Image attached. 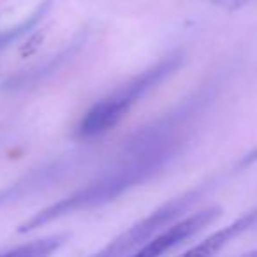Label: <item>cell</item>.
<instances>
[{"instance_id": "1", "label": "cell", "mask_w": 257, "mask_h": 257, "mask_svg": "<svg viewBox=\"0 0 257 257\" xmlns=\"http://www.w3.org/2000/svg\"><path fill=\"white\" fill-rule=\"evenodd\" d=\"M175 150L176 143L173 140H161L155 141V145H143L141 148L134 147V155L125 164L113 169V173H107L83 189L72 192L71 196L64 197L58 203L37 211L34 217H30L20 225L18 232L34 231L65 215L92 210V208L114 201L128 189L140 185L157 171H161L168 164L169 159L175 155Z\"/></svg>"}, {"instance_id": "2", "label": "cell", "mask_w": 257, "mask_h": 257, "mask_svg": "<svg viewBox=\"0 0 257 257\" xmlns=\"http://www.w3.org/2000/svg\"><path fill=\"white\" fill-rule=\"evenodd\" d=\"M183 64V55L180 51L164 57L161 62L152 65L150 69L138 74L136 78L128 79L121 86L102 97L99 102H95L85 116L79 120L76 127V138L78 140H93V138L104 136L114 128L131 111V107L145 97L152 88L161 85L166 78L175 74Z\"/></svg>"}, {"instance_id": "3", "label": "cell", "mask_w": 257, "mask_h": 257, "mask_svg": "<svg viewBox=\"0 0 257 257\" xmlns=\"http://www.w3.org/2000/svg\"><path fill=\"white\" fill-rule=\"evenodd\" d=\"M204 187H197L189 192L182 194L180 197H175L169 203L159 206L155 211H152L148 217L134 224L133 227H128L120 236L113 239L109 245H106L102 250L95 252L90 257H125L133 255L138 248L154 239L157 234H161L164 229L173 225L176 218H180L187 210L194 206L197 201L203 197Z\"/></svg>"}, {"instance_id": "4", "label": "cell", "mask_w": 257, "mask_h": 257, "mask_svg": "<svg viewBox=\"0 0 257 257\" xmlns=\"http://www.w3.org/2000/svg\"><path fill=\"white\" fill-rule=\"evenodd\" d=\"M220 215H222L220 206H208V208H204V210L196 211V213L189 215V217L182 218V220L169 225V227L164 229L161 234H157L154 239L145 243L141 248H138L133 255H128V257H162V255H166V253L171 252L173 248H176V246H180L182 243H185L187 239L196 236L197 232H201L204 227L213 224Z\"/></svg>"}, {"instance_id": "5", "label": "cell", "mask_w": 257, "mask_h": 257, "mask_svg": "<svg viewBox=\"0 0 257 257\" xmlns=\"http://www.w3.org/2000/svg\"><path fill=\"white\" fill-rule=\"evenodd\" d=\"M257 225V208L252 211H246L245 215H241L239 218H236L234 222H231L225 227L215 231L213 234H210L208 238H204L203 241H199L197 245L190 246L189 250H185L183 253L176 257H213L224 248L225 245L232 241L234 238H238L239 234H243L248 229Z\"/></svg>"}, {"instance_id": "6", "label": "cell", "mask_w": 257, "mask_h": 257, "mask_svg": "<svg viewBox=\"0 0 257 257\" xmlns=\"http://www.w3.org/2000/svg\"><path fill=\"white\" fill-rule=\"evenodd\" d=\"M67 241V234H55L43 239L25 243L8 252H2L0 257H51L64 243Z\"/></svg>"}, {"instance_id": "7", "label": "cell", "mask_w": 257, "mask_h": 257, "mask_svg": "<svg viewBox=\"0 0 257 257\" xmlns=\"http://www.w3.org/2000/svg\"><path fill=\"white\" fill-rule=\"evenodd\" d=\"M50 8H51V0H43L39 8H37L36 11H34L32 15L25 20V22H22L20 25L13 27V29H9V30H6V32L0 34V51L6 50L9 44L16 43V41H18L20 37L25 36V34H29L30 30H32L34 27L43 20V16L46 15Z\"/></svg>"}, {"instance_id": "8", "label": "cell", "mask_w": 257, "mask_h": 257, "mask_svg": "<svg viewBox=\"0 0 257 257\" xmlns=\"http://www.w3.org/2000/svg\"><path fill=\"white\" fill-rule=\"evenodd\" d=\"M215 2L224 6V8H227V9H239L245 4H248L250 0H215Z\"/></svg>"}, {"instance_id": "9", "label": "cell", "mask_w": 257, "mask_h": 257, "mask_svg": "<svg viewBox=\"0 0 257 257\" xmlns=\"http://www.w3.org/2000/svg\"><path fill=\"white\" fill-rule=\"evenodd\" d=\"M255 162H257V147L253 148V150H250L248 154L239 161V166H241V168H248V166L255 164Z\"/></svg>"}, {"instance_id": "10", "label": "cell", "mask_w": 257, "mask_h": 257, "mask_svg": "<svg viewBox=\"0 0 257 257\" xmlns=\"http://www.w3.org/2000/svg\"><path fill=\"white\" fill-rule=\"evenodd\" d=\"M239 257H257V250H252V252H246V253H243V255H239Z\"/></svg>"}]
</instances>
